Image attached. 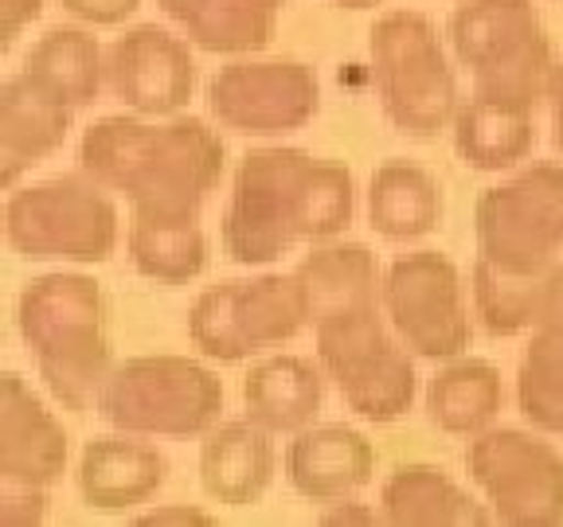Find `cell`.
<instances>
[{"instance_id":"obj_18","label":"cell","mask_w":563,"mask_h":527,"mask_svg":"<svg viewBox=\"0 0 563 527\" xmlns=\"http://www.w3.org/2000/svg\"><path fill=\"white\" fill-rule=\"evenodd\" d=\"M474 313L489 336H520L563 325V262L532 273H505L477 258Z\"/></svg>"},{"instance_id":"obj_36","label":"cell","mask_w":563,"mask_h":527,"mask_svg":"<svg viewBox=\"0 0 563 527\" xmlns=\"http://www.w3.org/2000/svg\"><path fill=\"white\" fill-rule=\"evenodd\" d=\"M336 4H344V9H372L379 0H336Z\"/></svg>"},{"instance_id":"obj_1","label":"cell","mask_w":563,"mask_h":527,"mask_svg":"<svg viewBox=\"0 0 563 527\" xmlns=\"http://www.w3.org/2000/svg\"><path fill=\"white\" fill-rule=\"evenodd\" d=\"M356 215V180L341 160L294 145L251 149L235 168L220 238L231 262L266 266L298 243H329Z\"/></svg>"},{"instance_id":"obj_2","label":"cell","mask_w":563,"mask_h":527,"mask_svg":"<svg viewBox=\"0 0 563 527\" xmlns=\"http://www.w3.org/2000/svg\"><path fill=\"white\" fill-rule=\"evenodd\" d=\"M223 137L200 117L145 122L102 117L79 141V168L98 184L125 195L141 215L200 220L203 203L223 176Z\"/></svg>"},{"instance_id":"obj_12","label":"cell","mask_w":563,"mask_h":527,"mask_svg":"<svg viewBox=\"0 0 563 527\" xmlns=\"http://www.w3.org/2000/svg\"><path fill=\"white\" fill-rule=\"evenodd\" d=\"M384 313L419 360H457L474 340L462 273L439 250H411L387 266Z\"/></svg>"},{"instance_id":"obj_23","label":"cell","mask_w":563,"mask_h":527,"mask_svg":"<svg viewBox=\"0 0 563 527\" xmlns=\"http://www.w3.org/2000/svg\"><path fill=\"white\" fill-rule=\"evenodd\" d=\"M173 24L185 27L188 44L211 55L263 52L278 32L286 0H157Z\"/></svg>"},{"instance_id":"obj_29","label":"cell","mask_w":563,"mask_h":527,"mask_svg":"<svg viewBox=\"0 0 563 527\" xmlns=\"http://www.w3.org/2000/svg\"><path fill=\"white\" fill-rule=\"evenodd\" d=\"M517 406L537 430L563 434V325L537 328L520 356Z\"/></svg>"},{"instance_id":"obj_13","label":"cell","mask_w":563,"mask_h":527,"mask_svg":"<svg viewBox=\"0 0 563 527\" xmlns=\"http://www.w3.org/2000/svg\"><path fill=\"white\" fill-rule=\"evenodd\" d=\"M211 117L243 137H282L321 110L317 70L294 59H235L208 82Z\"/></svg>"},{"instance_id":"obj_6","label":"cell","mask_w":563,"mask_h":527,"mask_svg":"<svg viewBox=\"0 0 563 527\" xmlns=\"http://www.w3.org/2000/svg\"><path fill=\"white\" fill-rule=\"evenodd\" d=\"M372 79L387 122L407 137H439L457 117V75L439 27L415 9H391L368 32Z\"/></svg>"},{"instance_id":"obj_30","label":"cell","mask_w":563,"mask_h":527,"mask_svg":"<svg viewBox=\"0 0 563 527\" xmlns=\"http://www.w3.org/2000/svg\"><path fill=\"white\" fill-rule=\"evenodd\" d=\"M44 516H47V489L4 481V492H0V527H32V524H44Z\"/></svg>"},{"instance_id":"obj_26","label":"cell","mask_w":563,"mask_h":527,"mask_svg":"<svg viewBox=\"0 0 563 527\" xmlns=\"http://www.w3.org/2000/svg\"><path fill=\"white\" fill-rule=\"evenodd\" d=\"M368 220L391 243H415L442 223V188L411 160H387L372 172Z\"/></svg>"},{"instance_id":"obj_32","label":"cell","mask_w":563,"mask_h":527,"mask_svg":"<svg viewBox=\"0 0 563 527\" xmlns=\"http://www.w3.org/2000/svg\"><path fill=\"white\" fill-rule=\"evenodd\" d=\"M44 12V0H0V47H12L27 24Z\"/></svg>"},{"instance_id":"obj_5","label":"cell","mask_w":563,"mask_h":527,"mask_svg":"<svg viewBox=\"0 0 563 527\" xmlns=\"http://www.w3.org/2000/svg\"><path fill=\"white\" fill-rule=\"evenodd\" d=\"M450 47L470 70L474 94L537 110L552 79V40L532 0H466L450 12Z\"/></svg>"},{"instance_id":"obj_25","label":"cell","mask_w":563,"mask_h":527,"mask_svg":"<svg viewBox=\"0 0 563 527\" xmlns=\"http://www.w3.org/2000/svg\"><path fill=\"white\" fill-rule=\"evenodd\" d=\"M24 75L70 110L98 102L106 87V52L87 27H52L24 59Z\"/></svg>"},{"instance_id":"obj_21","label":"cell","mask_w":563,"mask_h":527,"mask_svg":"<svg viewBox=\"0 0 563 527\" xmlns=\"http://www.w3.org/2000/svg\"><path fill=\"white\" fill-rule=\"evenodd\" d=\"M325 368H317L306 356H266L251 363L243 379L246 418H255L271 434H301L313 426L325 403Z\"/></svg>"},{"instance_id":"obj_35","label":"cell","mask_w":563,"mask_h":527,"mask_svg":"<svg viewBox=\"0 0 563 527\" xmlns=\"http://www.w3.org/2000/svg\"><path fill=\"white\" fill-rule=\"evenodd\" d=\"M548 105H552V137H555V149L563 153V59H555L552 67V79H548Z\"/></svg>"},{"instance_id":"obj_10","label":"cell","mask_w":563,"mask_h":527,"mask_svg":"<svg viewBox=\"0 0 563 527\" xmlns=\"http://www.w3.org/2000/svg\"><path fill=\"white\" fill-rule=\"evenodd\" d=\"M477 258L505 273H532L560 262L563 165H532L477 195Z\"/></svg>"},{"instance_id":"obj_7","label":"cell","mask_w":563,"mask_h":527,"mask_svg":"<svg viewBox=\"0 0 563 527\" xmlns=\"http://www.w3.org/2000/svg\"><path fill=\"white\" fill-rule=\"evenodd\" d=\"M95 411L137 438H200L220 426V375L188 356H133L106 375Z\"/></svg>"},{"instance_id":"obj_3","label":"cell","mask_w":563,"mask_h":527,"mask_svg":"<svg viewBox=\"0 0 563 527\" xmlns=\"http://www.w3.org/2000/svg\"><path fill=\"white\" fill-rule=\"evenodd\" d=\"M16 328L40 379L70 414H82L114 371L110 301L87 273H44L16 301Z\"/></svg>"},{"instance_id":"obj_16","label":"cell","mask_w":563,"mask_h":527,"mask_svg":"<svg viewBox=\"0 0 563 527\" xmlns=\"http://www.w3.org/2000/svg\"><path fill=\"white\" fill-rule=\"evenodd\" d=\"M376 473V449L356 426L321 422L294 434L286 446V481L306 501L329 504L361 492Z\"/></svg>"},{"instance_id":"obj_27","label":"cell","mask_w":563,"mask_h":527,"mask_svg":"<svg viewBox=\"0 0 563 527\" xmlns=\"http://www.w3.org/2000/svg\"><path fill=\"white\" fill-rule=\"evenodd\" d=\"M501 371L474 356L446 360V368L427 383V414L442 434H454V438H474L489 430V422L501 414Z\"/></svg>"},{"instance_id":"obj_8","label":"cell","mask_w":563,"mask_h":527,"mask_svg":"<svg viewBox=\"0 0 563 527\" xmlns=\"http://www.w3.org/2000/svg\"><path fill=\"white\" fill-rule=\"evenodd\" d=\"M95 176H52L12 188L4 203V238L27 262H106L122 220Z\"/></svg>"},{"instance_id":"obj_22","label":"cell","mask_w":563,"mask_h":527,"mask_svg":"<svg viewBox=\"0 0 563 527\" xmlns=\"http://www.w3.org/2000/svg\"><path fill=\"white\" fill-rule=\"evenodd\" d=\"M379 508L391 527H485L493 524V508L477 504L454 476L439 466L415 461L399 466L379 489Z\"/></svg>"},{"instance_id":"obj_20","label":"cell","mask_w":563,"mask_h":527,"mask_svg":"<svg viewBox=\"0 0 563 527\" xmlns=\"http://www.w3.org/2000/svg\"><path fill=\"white\" fill-rule=\"evenodd\" d=\"M274 453L271 430L255 418L223 422L216 430L203 434L200 446V484L211 501L228 508H246L255 504L274 481Z\"/></svg>"},{"instance_id":"obj_34","label":"cell","mask_w":563,"mask_h":527,"mask_svg":"<svg viewBox=\"0 0 563 527\" xmlns=\"http://www.w3.org/2000/svg\"><path fill=\"white\" fill-rule=\"evenodd\" d=\"M137 524H216L203 508H192V504H165V508H153V512H141Z\"/></svg>"},{"instance_id":"obj_11","label":"cell","mask_w":563,"mask_h":527,"mask_svg":"<svg viewBox=\"0 0 563 527\" xmlns=\"http://www.w3.org/2000/svg\"><path fill=\"white\" fill-rule=\"evenodd\" d=\"M540 434L520 426H489L470 438L466 473L485 492L497 524H563V453Z\"/></svg>"},{"instance_id":"obj_33","label":"cell","mask_w":563,"mask_h":527,"mask_svg":"<svg viewBox=\"0 0 563 527\" xmlns=\"http://www.w3.org/2000/svg\"><path fill=\"white\" fill-rule=\"evenodd\" d=\"M321 524H329V527H349V524H364V527H372V524H387L384 519V508H368V504H361V501H352V496H341V501H329L325 504V512H321Z\"/></svg>"},{"instance_id":"obj_24","label":"cell","mask_w":563,"mask_h":527,"mask_svg":"<svg viewBox=\"0 0 563 527\" xmlns=\"http://www.w3.org/2000/svg\"><path fill=\"white\" fill-rule=\"evenodd\" d=\"M537 141L532 110L505 98L474 94L466 105H457L454 117V149L474 172H505L520 165Z\"/></svg>"},{"instance_id":"obj_17","label":"cell","mask_w":563,"mask_h":527,"mask_svg":"<svg viewBox=\"0 0 563 527\" xmlns=\"http://www.w3.org/2000/svg\"><path fill=\"white\" fill-rule=\"evenodd\" d=\"M168 461L157 446L137 441V434H106L82 446L79 457V496L98 512L137 508L165 484Z\"/></svg>"},{"instance_id":"obj_28","label":"cell","mask_w":563,"mask_h":527,"mask_svg":"<svg viewBox=\"0 0 563 527\" xmlns=\"http://www.w3.org/2000/svg\"><path fill=\"white\" fill-rule=\"evenodd\" d=\"M125 250H130L133 270L161 285H185L208 270V235H203L200 220L133 211Z\"/></svg>"},{"instance_id":"obj_19","label":"cell","mask_w":563,"mask_h":527,"mask_svg":"<svg viewBox=\"0 0 563 527\" xmlns=\"http://www.w3.org/2000/svg\"><path fill=\"white\" fill-rule=\"evenodd\" d=\"M70 105L44 94L24 70L0 87V184L16 188V180L52 157L70 133Z\"/></svg>"},{"instance_id":"obj_14","label":"cell","mask_w":563,"mask_h":527,"mask_svg":"<svg viewBox=\"0 0 563 527\" xmlns=\"http://www.w3.org/2000/svg\"><path fill=\"white\" fill-rule=\"evenodd\" d=\"M106 87L141 117L180 114L196 90V59L180 35L137 24L106 47Z\"/></svg>"},{"instance_id":"obj_4","label":"cell","mask_w":563,"mask_h":527,"mask_svg":"<svg viewBox=\"0 0 563 527\" xmlns=\"http://www.w3.org/2000/svg\"><path fill=\"white\" fill-rule=\"evenodd\" d=\"M387 325L384 290L352 293L313 313L317 363L341 386L344 406L368 422L404 418L419 391L415 351Z\"/></svg>"},{"instance_id":"obj_9","label":"cell","mask_w":563,"mask_h":527,"mask_svg":"<svg viewBox=\"0 0 563 527\" xmlns=\"http://www.w3.org/2000/svg\"><path fill=\"white\" fill-rule=\"evenodd\" d=\"M309 325L298 273H258L220 281L188 309V336L208 360L243 363L290 344Z\"/></svg>"},{"instance_id":"obj_15","label":"cell","mask_w":563,"mask_h":527,"mask_svg":"<svg viewBox=\"0 0 563 527\" xmlns=\"http://www.w3.org/2000/svg\"><path fill=\"white\" fill-rule=\"evenodd\" d=\"M67 430L20 371L0 379V481L55 484L67 473Z\"/></svg>"},{"instance_id":"obj_31","label":"cell","mask_w":563,"mask_h":527,"mask_svg":"<svg viewBox=\"0 0 563 527\" xmlns=\"http://www.w3.org/2000/svg\"><path fill=\"white\" fill-rule=\"evenodd\" d=\"M59 4L75 20H82V24H95V27H114V24L130 20L133 12L141 9V0H59Z\"/></svg>"}]
</instances>
